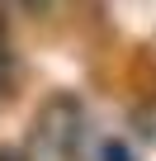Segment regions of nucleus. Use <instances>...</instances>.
I'll return each instance as SVG.
<instances>
[{
  "label": "nucleus",
  "mask_w": 156,
  "mask_h": 161,
  "mask_svg": "<svg viewBox=\"0 0 156 161\" xmlns=\"http://www.w3.org/2000/svg\"><path fill=\"white\" fill-rule=\"evenodd\" d=\"M85 137V109L76 95H47L33 133H29V161H76Z\"/></svg>",
  "instance_id": "f257e3e1"
},
{
  "label": "nucleus",
  "mask_w": 156,
  "mask_h": 161,
  "mask_svg": "<svg viewBox=\"0 0 156 161\" xmlns=\"http://www.w3.org/2000/svg\"><path fill=\"white\" fill-rule=\"evenodd\" d=\"M137 128H142V133H147V137H151V142H156V104H151V109H142V114H137Z\"/></svg>",
  "instance_id": "f03ea898"
},
{
  "label": "nucleus",
  "mask_w": 156,
  "mask_h": 161,
  "mask_svg": "<svg viewBox=\"0 0 156 161\" xmlns=\"http://www.w3.org/2000/svg\"><path fill=\"white\" fill-rule=\"evenodd\" d=\"M100 161H128V152H123L118 142H104V152H100Z\"/></svg>",
  "instance_id": "7ed1b4c3"
},
{
  "label": "nucleus",
  "mask_w": 156,
  "mask_h": 161,
  "mask_svg": "<svg viewBox=\"0 0 156 161\" xmlns=\"http://www.w3.org/2000/svg\"><path fill=\"white\" fill-rule=\"evenodd\" d=\"M24 10H33V14H43V10H52V5H62V0H19Z\"/></svg>",
  "instance_id": "20e7f679"
},
{
  "label": "nucleus",
  "mask_w": 156,
  "mask_h": 161,
  "mask_svg": "<svg viewBox=\"0 0 156 161\" xmlns=\"http://www.w3.org/2000/svg\"><path fill=\"white\" fill-rule=\"evenodd\" d=\"M0 161H29V152H10V147H0Z\"/></svg>",
  "instance_id": "39448f33"
},
{
  "label": "nucleus",
  "mask_w": 156,
  "mask_h": 161,
  "mask_svg": "<svg viewBox=\"0 0 156 161\" xmlns=\"http://www.w3.org/2000/svg\"><path fill=\"white\" fill-rule=\"evenodd\" d=\"M5 38H10V24H5V10H0V52H5Z\"/></svg>",
  "instance_id": "423d86ee"
}]
</instances>
